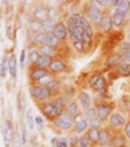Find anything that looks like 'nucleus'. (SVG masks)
I'll use <instances>...</instances> for the list:
<instances>
[{
  "label": "nucleus",
  "instance_id": "nucleus-1",
  "mask_svg": "<svg viewBox=\"0 0 130 147\" xmlns=\"http://www.w3.org/2000/svg\"><path fill=\"white\" fill-rule=\"evenodd\" d=\"M39 111L42 112V115L48 119L50 121H53L56 120L61 113L65 112V108H67L68 104H65L63 99H53V100H48V102L44 103H39Z\"/></svg>",
  "mask_w": 130,
  "mask_h": 147
},
{
  "label": "nucleus",
  "instance_id": "nucleus-2",
  "mask_svg": "<svg viewBox=\"0 0 130 147\" xmlns=\"http://www.w3.org/2000/svg\"><path fill=\"white\" fill-rule=\"evenodd\" d=\"M29 91H30L31 98H33L38 104L39 103L48 102V100H51L52 96H53L44 83H40V85H39V83H36V85H31L30 89H29Z\"/></svg>",
  "mask_w": 130,
  "mask_h": 147
},
{
  "label": "nucleus",
  "instance_id": "nucleus-3",
  "mask_svg": "<svg viewBox=\"0 0 130 147\" xmlns=\"http://www.w3.org/2000/svg\"><path fill=\"white\" fill-rule=\"evenodd\" d=\"M95 108H96V116L100 119V121L105 122L109 120L111 115L113 113L115 103L108 102V100H99L95 103Z\"/></svg>",
  "mask_w": 130,
  "mask_h": 147
},
{
  "label": "nucleus",
  "instance_id": "nucleus-4",
  "mask_svg": "<svg viewBox=\"0 0 130 147\" xmlns=\"http://www.w3.org/2000/svg\"><path fill=\"white\" fill-rule=\"evenodd\" d=\"M52 77V73L50 69H46V68H39L35 65H30V69H29V81H30L33 85H36L38 82H42L46 78Z\"/></svg>",
  "mask_w": 130,
  "mask_h": 147
},
{
  "label": "nucleus",
  "instance_id": "nucleus-5",
  "mask_svg": "<svg viewBox=\"0 0 130 147\" xmlns=\"http://www.w3.org/2000/svg\"><path fill=\"white\" fill-rule=\"evenodd\" d=\"M103 12L102 9L99 8V5H96L95 4V1H91V3L87 5V8H86V12H85V16L86 18L89 20L90 24H95V25H99L100 21H102L103 18Z\"/></svg>",
  "mask_w": 130,
  "mask_h": 147
},
{
  "label": "nucleus",
  "instance_id": "nucleus-6",
  "mask_svg": "<svg viewBox=\"0 0 130 147\" xmlns=\"http://www.w3.org/2000/svg\"><path fill=\"white\" fill-rule=\"evenodd\" d=\"M53 126L59 130H63V131H69L74 128V121H73V117H70L68 113H61L60 116L57 117L56 120L52 121Z\"/></svg>",
  "mask_w": 130,
  "mask_h": 147
},
{
  "label": "nucleus",
  "instance_id": "nucleus-7",
  "mask_svg": "<svg viewBox=\"0 0 130 147\" xmlns=\"http://www.w3.org/2000/svg\"><path fill=\"white\" fill-rule=\"evenodd\" d=\"M73 121H74L73 131H74L75 134H85L86 131L90 129L89 120L85 117V113H83V112H78V113L73 117Z\"/></svg>",
  "mask_w": 130,
  "mask_h": 147
},
{
  "label": "nucleus",
  "instance_id": "nucleus-8",
  "mask_svg": "<svg viewBox=\"0 0 130 147\" xmlns=\"http://www.w3.org/2000/svg\"><path fill=\"white\" fill-rule=\"evenodd\" d=\"M89 86L91 87L94 91L96 92H103L107 90L108 87V82L107 80H105V77H103L102 74H94L91 76V78H90L89 81Z\"/></svg>",
  "mask_w": 130,
  "mask_h": 147
},
{
  "label": "nucleus",
  "instance_id": "nucleus-9",
  "mask_svg": "<svg viewBox=\"0 0 130 147\" xmlns=\"http://www.w3.org/2000/svg\"><path fill=\"white\" fill-rule=\"evenodd\" d=\"M13 124L9 119H7L4 121L3 126H1V134H3V141H4V146L5 147H9L11 146V142L13 141Z\"/></svg>",
  "mask_w": 130,
  "mask_h": 147
},
{
  "label": "nucleus",
  "instance_id": "nucleus-10",
  "mask_svg": "<svg viewBox=\"0 0 130 147\" xmlns=\"http://www.w3.org/2000/svg\"><path fill=\"white\" fill-rule=\"evenodd\" d=\"M113 138V133L111 131L109 126H104L99 130V146L100 147H109Z\"/></svg>",
  "mask_w": 130,
  "mask_h": 147
},
{
  "label": "nucleus",
  "instance_id": "nucleus-11",
  "mask_svg": "<svg viewBox=\"0 0 130 147\" xmlns=\"http://www.w3.org/2000/svg\"><path fill=\"white\" fill-rule=\"evenodd\" d=\"M53 34L60 42H65L69 36V31H68L67 24L63 21H57L55 24V29H53Z\"/></svg>",
  "mask_w": 130,
  "mask_h": 147
},
{
  "label": "nucleus",
  "instance_id": "nucleus-12",
  "mask_svg": "<svg viewBox=\"0 0 130 147\" xmlns=\"http://www.w3.org/2000/svg\"><path fill=\"white\" fill-rule=\"evenodd\" d=\"M127 120L125 119V116L120 112H113L108 120V125L111 129H115V128H121V126H125Z\"/></svg>",
  "mask_w": 130,
  "mask_h": 147
},
{
  "label": "nucleus",
  "instance_id": "nucleus-13",
  "mask_svg": "<svg viewBox=\"0 0 130 147\" xmlns=\"http://www.w3.org/2000/svg\"><path fill=\"white\" fill-rule=\"evenodd\" d=\"M33 18L36 20V21H39V22H43L44 20L50 18V11H48L44 5L39 4V5H36L33 11Z\"/></svg>",
  "mask_w": 130,
  "mask_h": 147
},
{
  "label": "nucleus",
  "instance_id": "nucleus-14",
  "mask_svg": "<svg viewBox=\"0 0 130 147\" xmlns=\"http://www.w3.org/2000/svg\"><path fill=\"white\" fill-rule=\"evenodd\" d=\"M99 29L102 33L104 34H108V33H111L112 29H113V22H112V14L109 13H104L103 14V18L102 21H100L99 25Z\"/></svg>",
  "mask_w": 130,
  "mask_h": 147
},
{
  "label": "nucleus",
  "instance_id": "nucleus-15",
  "mask_svg": "<svg viewBox=\"0 0 130 147\" xmlns=\"http://www.w3.org/2000/svg\"><path fill=\"white\" fill-rule=\"evenodd\" d=\"M121 63H124V59H122V53L120 52H113L111 55H108L107 60H105L107 68H113V69H116Z\"/></svg>",
  "mask_w": 130,
  "mask_h": 147
},
{
  "label": "nucleus",
  "instance_id": "nucleus-16",
  "mask_svg": "<svg viewBox=\"0 0 130 147\" xmlns=\"http://www.w3.org/2000/svg\"><path fill=\"white\" fill-rule=\"evenodd\" d=\"M127 146V138L122 131H116L113 133V138L109 144V147H126Z\"/></svg>",
  "mask_w": 130,
  "mask_h": 147
},
{
  "label": "nucleus",
  "instance_id": "nucleus-17",
  "mask_svg": "<svg viewBox=\"0 0 130 147\" xmlns=\"http://www.w3.org/2000/svg\"><path fill=\"white\" fill-rule=\"evenodd\" d=\"M67 61L65 60H63V59H55L53 60V63L51 64V67H50V70H51V73L52 74H57V73H63V72H65L67 70Z\"/></svg>",
  "mask_w": 130,
  "mask_h": 147
},
{
  "label": "nucleus",
  "instance_id": "nucleus-18",
  "mask_svg": "<svg viewBox=\"0 0 130 147\" xmlns=\"http://www.w3.org/2000/svg\"><path fill=\"white\" fill-rule=\"evenodd\" d=\"M91 95L87 94L86 91H81L79 94H78V104H79L81 107H82L83 109H87L91 107Z\"/></svg>",
  "mask_w": 130,
  "mask_h": 147
},
{
  "label": "nucleus",
  "instance_id": "nucleus-19",
  "mask_svg": "<svg viewBox=\"0 0 130 147\" xmlns=\"http://www.w3.org/2000/svg\"><path fill=\"white\" fill-rule=\"evenodd\" d=\"M117 77H130V63H121L119 67L115 69Z\"/></svg>",
  "mask_w": 130,
  "mask_h": 147
},
{
  "label": "nucleus",
  "instance_id": "nucleus-20",
  "mask_svg": "<svg viewBox=\"0 0 130 147\" xmlns=\"http://www.w3.org/2000/svg\"><path fill=\"white\" fill-rule=\"evenodd\" d=\"M55 57H50V56H44V55H40L39 59L35 61V67H39V68H46V69H50L51 64L53 63Z\"/></svg>",
  "mask_w": 130,
  "mask_h": 147
},
{
  "label": "nucleus",
  "instance_id": "nucleus-21",
  "mask_svg": "<svg viewBox=\"0 0 130 147\" xmlns=\"http://www.w3.org/2000/svg\"><path fill=\"white\" fill-rule=\"evenodd\" d=\"M92 36H94V30H92L91 26H89V28L85 29V31H83V45H85V47H86V51L91 47Z\"/></svg>",
  "mask_w": 130,
  "mask_h": 147
},
{
  "label": "nucleus",
  "instance_id": "nucleus-22",
  "mask_svg": "<svg viewBox=\"0 0 130 147\" xmlns=\"http://www.w3.org/2000/svg\"><path fill=\"white\" fill-rule=\"evenodd\" d=\"M17 69H18V63H17V56L12 53L9 57V76L13 80L17 78Z\"/></svg>",
  "mask_w": 130,
  "mask_h": 147
},
{
  "label": "nucleus",
  "instance_id": "nucleus-23",
  "mask_svg": "<svg viewBox=\"0 0 130 147\" xmlns=\"http://www.w3.org/2000/svg\"><path fill=\"white\" fill-rule=\"evenodd\" d=\"M86 136L90 139V143H91V147H96L99 146V130L98 129H91L86 131Z\"/></svg>",
  "mask_w": 130,
  "mask_h": 147
},
{
  "label": "nucleus",
  "instance_id": "nucleus-24",
  "mask_svg": "<svg viewBox=\"0 0 130 147\" xmlns=\"http://www.w3.org/2000/svg\"><path fill=\"white\" fill-rule=\"evenodd\" d=\"M46 86H47V89L51 91V94L55 96V95H57L59 92H60V89H61V85H60V81L59 80H50L47 83H44Z\"/></svg>",
  "mask_w": 130,
  "mask_h": 147
},
{
  "label": "nucleus",
  "instance_id": "nucleus-25",
  "mask_svg": "<svg viewBox=\"0 0 130 147\" xmlns=\"http://www.w3.org/2000/svg\"><path fill=\"white\" fill-rule=\"evenodd\" d=\"M130 11V1L129 0H121L117 8H115V12L119 14H122V16L126 17V14L129 13Z\"/></svg>",
  "mask_w": 130,
  "mask_h": 147
},
{
  "label": "nucleus",
  "instance_id": "nucleus-26",
  "mask_svg": "<svg viewBox=\"0 0 130 147\" xmlns=\"http://www.w3.org/2000/svg\"><path fill=\"white\" fill-rule=\"evenodd\" d=\"M78 106H79V104H78V102H75V100L69 102L68 103V106H67V108H65V113H68L70 117H74L78 112H81Z\"/></svg>",
  "mask_w": 130,
  "mask_h": 147
},
{
  "label": "nucleus",
  "instance_id": "nucleus-27",
  "mask_svg": "<svg viewBox=\"0 0 130 147\" xmlns=\"http://www.w3.org/2000/svg\"><path fill=\"white\" fill-rule=\"evenodd\" d=\"M8 73H9V57L5 55L0 61V77L5 78Z\"/></svg>",
  "mask_w": 130,
  "mask_h": 147
},
{
  "label": "nucleus",
  "instance_id": "nucleus-28",
  "mask_svg": "<svg viewBox=\"0 0 130 147\" xmlns=\"http://www.w3.org/2000/svg\"><path fill=\"white\" fill-rule=\"evenodd\" d=\"M36 50L39 51L40 55L50 56V57H55V56L57 55V48L48 47V46H40V47H36Z\"/></svg>",
  "mask_w": 130,
  "mask_h": 147
},
{
  "label": "nucleus",
  "instance_id": "nucleus-29",
  "mask_svg": "<svg viewBox=\"0 0 130 147\" xmlns=\"http://www.w3.org/2000/svg\"><path fill=\"white\" fill-rule=\"evenodd\" d=\"M55 21L52 18H47L44 20L43 22H40V26H42V31L46 34H50V33H53V29H55Z\"/></svg>",
  "mask_w": 130,
  "mask_h": 147
},
{
  "label": "nucleus",
  "instance_id": "nucleus-30",
  "mask_svg": "<svg viewBox=\"0 0 130 147\" xmlns=\"http://www.w3.org/2000/svg\"><path fill=\"white\" fill-rule=\"evenodd\" d=\"M44 46H48V47H53V48H59V47H60V40L56 38L53 33L46 34V45H44Z\"/></svg>",
  "mask_w": 130,
  "mask_h": 147
},
{
  "label": "nucleus",
  "instance_id": "nucleus-31",
  "mask_svg": "<svg viewBox=\"0 0 130 147\" xmlns=\"http://www.w3.org/2000/svg\"><path fill=\"white\" fill-rule=\"evenodd\" d=\"M52 144L53 147H70V141L67 137H56V138H52Z\"/></svg>",
  "mask_w": 130,
  "mask_h": 147
},
{
  "label": "nucleus",
  "instance_id": "nucleus-32",
  "mask_svg": "<svg viewBox=\"0 0 130 147\" xmlns=\"http://www.w3.org/2000/svg\"><path fill=\"white\" fill-rule=\"evenodd\" d=\"M125 18H126L125 16L113 12V13H112V22H113V28H117V29L122 28L124 24H125Z\"/></svg>",
  "mask_w": 130,
  "mask_h": 147
},
{
  "label": "nucleus",
  "instance_id": "nucleus-33",
  "mask_svg": "<svg viewBox=\"0 0 130 147\" xmlns=\"http://www.w3.org/2000/svg\"><path fill=\"white\" fill-rule=\"evenodd\" d=\"M33 42L35 43V46H38V47H40V46H44L46 45V33H43V31H39V33L34 34Z\"/></svg>",
  "mask_w": 130,
  "mask_h": 147
},
{
  "label": "nucleus",
  "instance_id": "nucleus-34",
  "mask_svg": "<svg viewBox=\"0 0 130 147\" xmlns=\"http://www.w3.org/2000/svg\"><path fill=\"white\" fill-rule=\"evenodd\" d=\"M34 122H35V117L33 116V111H31V108H29L28 111H26V124H28L29 130H33L34 129Z\"/></svg>",
  "mask_w": 130,
  "mask_h": 147
},
{
  "label": "nucleus",
  "instance_id": "nucleus-35",
  "mask_svg": "<svg viewBox=\"0 0 130 147\" xmlns=\"http://www.w3.org/2000/svg\"><path fill=\"white\" fill-rule=\"evenodd\" d=\"M28 28H29V30L33 31V34H36V33H39V31H42L40 22L36 21V20H31V21H29Z\"/></svg>",
  "mask_w": 130,
  "mask_h": 147
},
{
  "label": "nucleus",
  "instance_id": "nucleus-36",
  "mask_svg": "<svg viewBox=\"0 0 130 147\" xmlns=\"http://www.w3.org/2000/svg\"><path fill=\"white\" fill-rule=\"evenodd\" d=\"M39 56H40V53H39V51L36 50V48H33V50L29 51V63H30V65H34L35 64V61L39 59Z\"/></svg>",
  "mask_w": 130,
  "mask_h": 147
},
{
  "label": "nucleus",
  "instance_id": "nucleus-37",
  "mask_svg": "<svg viewBox=\"0 0 130 147\" xmlns=\"http://www.w3.org/2000/svg\"><path fill=\"white\" fill-rule=\"evenodd\" d=\"M77 147H91V143H90V139L87 138V136L82 134L81 137H78V146Z\"/></svg>",
  "mask_w": 130,
  "mask_h": 147
},
{
  "label": "nucleus",
  "instance_id": "nucleus-38",
  "mask_svg": "<svg viewBox=\"0 0 130 147\" xmlns=\"http://www.w3.org/2000/svg\"><path fill=\"white\" fill-rule=\"evenodd\" d=\"M102 125H103V122L100 121L99 117H94V119L89 120V126L91 129H98V130H100V129H102Z\"/></svg>",
  "mask_w": 130,
  "mask_h": 147
},
{
  "label": "nucleus",
  "instance_id": "nucleus-39",
  "mask_svg": "<svg viewBox=\"0 0 130 147\" xmlns=\"http://www.w3.org/2000/svg\"><path fill=\"white\" fill-rule=\"evenodd\" d=\"M72 46L77 52H79V53L86 52V47H85V45H83L82 40H72Z\"/></svg>",
  "mask_w": 130,
  "mask_h": 147
},
{
  "label": "nucleus",
  "instance_id": "nucleus-40",
  "mask_svg": "<svg viewBox=\"0 0 130 147\" xmlns=\"http://www.w3.org/2000/svg\"><path fill=\"white\" fill-rule=\"evenodd\" d=\"M85 117L87 120H91V119H94V117H98L96 116V108L91 106L90 108L85 109Z\"/></svg>",
  "mask_w": 130,
  "mask_h": 147
},
{
  "label": "nucleus",
  "instance_id": "nucleus-41",
  "mask_svg": "<svg viewBox=\"0 0 130 147\" xmlns=\"http://www.w3.org/2000/svg\"><path fill=\"white\" fill-rule=\"evenodd\" d=\"M95 4H96V5H100V7L107 8V7H112L113 0H95Z\"/></svg>",
  "mask_w": 130,
  "mask_h": 147
},
{
  "label": "nucleus",
  "instance_id": "nucleus-42",
  "mask_svg": "<svg viewBox=\"0 0 130 147\" xmlns=\"http://www.w3.org/2000/svg\"><path fill=\"white\" fill-rule=\"evenodd\" d=\"M120 48L122 50V52H125V51H129L130 50V38L122 42L121 45H120Z\"/></svg>",
  "mask_w": 130,
  "mask_h": 147
},
{
  "label": "nucleus",
  "instance_id": "nucleus-43",
  "mask_svg": "<svg viewBox=\"0 0 130 147\" xmlns=\"http://www.w3.org/2000/svg\"><path fill=\"white\" fill-rule=\"evenodd\" d=\"M124 134L126 136V138L130 141V120H127L126 124L124 126Z\"/></svg>",
  "mask_w": 130,
  "mask_h": 147
},
{
  "label": "nucleus",
  "instance_id": "nucleus-44",
  "mask_svg": "<svg viewBox=\"0 0 130 147\" xmlns=\"http://www.w3.org/2000/svg\"><path fill=\"white\" fill-rule=\"evenodd\" d=\"M26 51L25 50H22L21 51V56H20V64H21V67H24L25 65V57H26Z\"/></svg>",
  "mask_w": 130,
  "mask_h": 147
},
{
  "label": "nucleus",
  "instance_id": "nucleus-45",
  "mask_svg": "<svg viewBox=\"0 0 130 147\" xmlns=\"http://www.w3.org/2000/svg\"><path fill=\"white\" fill-rule=\"evenodd\" d=\"M21 143L22 144L26 143V129L24 126L21 128Z\"/></svg>",
  "mask_w": 130,
  "mask_h": 147
},
{
  "label": "nucleus",
  "instance_id": "nucleus-46",
  "mask_svg": "<svg viewBox=\"0 0 130 147\" xmlns=\"http://www.w3.org/2000/svg\"><path fill=\"white\" fill-rule=\"evenodd\" d=\"M121 53H122V59H124L125 63H130V50L125 51V52H121Z\"/></svg>",
  "mask_w": 130,
  "mask_h": 147
},
{
  "label": "nucleus",
  "instance_id": "nucleus-47",
  "mask_svg": "<svg viewBox=\"0 0 130 147\" xmlns=\"http://www.w3.org/2000/svg\"><path fill=\"white\" fill-rule=\"evenodd\" d=\"M35 124L39 125V126H42V125H43V117L42 116H35Z\"/></svg>",
  "mask_w": 130,
  "mask_h": 147
},
{
  "label": "nucleus",
  "instance_id": "nucleus-48",
  "mask_svg": "<svg viewBox=\"0 0 130 147\" xmlns=\"http://www.w3.org/2000/svg\"><path fill=\"white\" fill-rule=\"evenodd\" d=\"M7 33H8V34H7V36H8V38H11V35H12V30H11V26H8V28H7Z\"/></svg>",
  "mask_w": 130,
  "mask_h": 147
}]
</instances>
